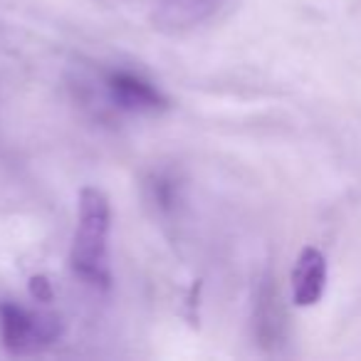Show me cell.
<instances>
[{
    "label": "cell",
    "instance_id": "7",
    "mask_svg": "<svg viewBox=\"0 0 361 361\" xmlns=\"http://www.w3.org/2000/svg\"><path fill=\"white\" fill-rule=\"evenodd\" d=\"M30 297L35 302H42V305L52 302V297H55V292H52V282L47 280L45 275L30 277Z\"/></svg>",
    "mask_w": 361,
    "mask_h": 361
},
{
    "label": "cell",
    "instance_id": "5",
    "mask_svg": "<svg viewBox=\"0 0 361 361\" xmlns=\"http://www.w3.org/2000/svg\"><path fill=\"white\" fill-rule=\"evenodd\" d=\"M221 6L223 0H154L151 20L159 30L178 32L201 25Z\"/></svg>",
    "mask_w": 361,
    "mask_h": 361
},
{
    "label": "cell",
    "instance_id": "4",
    "mask_svg": "<svg viewBox=\"0 0 361 361\" xmlns=\"http://www.w3.org/2000/svg\"><path fill=\"white\" fill-rule=\"evenodd\" d=\"M326 287V257L317 247H305L292 267V302L297 307H314Z\"/></svg>",
    "mask_w": 361,
    "mask_h": 361
},
{
    "label": "cell",
    "instance_id": "2",
    "mask_svg": "<svg viewBox=\"0 0 361 361\" xmlns=\"http://www.w3.org/2000/svg\"><path fill=\"white\" fill-rule=\"evenodd\" d=\"M65 324L57 314L30 310L18 302H0V339L11 354L25 356L62 339Z\"/></svg>",
    "mask_w": 361,
    "mask_h": 361
},
{
    "label": "cell",
    "instance_id": "3",
    "mask_svg": "<svg viewBox=\"0 0 361 361\" xmlns=\"http://www.w3.org/2000/svg\"><path fill=\"white\" fill-rule=\"evenodd\" d=\"M104 94L111 106L119 111H129V114H156L171 106L169 97L144 80L141 75L129 70H111L104 77Z\"/></svg>",
    "mask_w": 361,
    "mask_h": 361
},
{
    "label": "cell",
    "instance_id": "1",
    "mask_svg": "<svg viewBox=\"0 0 361 361\" xmlns=\"http://www.w3.org/2000/svg\"><path fill=\"white\" fill-rule=\"evenodd\" d=\"M109 228L111 206L104 191L85 186L80 191V213L72 238L70 265L77 277L97 287H109Z\"/></svg>",
    "mask_w": 361,
    "mask_h": 361
},
{
    "label": "cell",
    "instance_id": "6",
    "mask_svg": "<svg viewBox=\"0 0 361 361\" xmlns=\"http://www.w3.org/2000/svg\"><path fill=\"white\" fill-rule=\"evenodd\" d=\"M255 326L257 336L265 346H275L282 341V331H285V314H282L280 305V292L272 277H265L260 285V295H257V312H255Z\"/></svg>",
    "mask_w": 361,
    "mask_h": 361
}]
</instances>
